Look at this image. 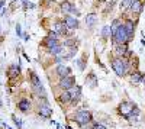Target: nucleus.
I'll return each instance as SVG.
<instances>
[{"instance_id": "1", "label": "nucleus", "mask_w": 145, "mask_h": 129, "mask_svg": "<svg viewBox=\"0 0 145 129\" xmlns=\"http://www.w3.org/2000/svg\"><path fill=\"white\" fill-rule=\"evenodd\" d=\"M112 39H113V42H116V44H126V41L129 39V36H128V33H126L123 25H119V26H118V29H116L115 35L112 36Z\"/></svg>"}, {"instance_id": "2", "label": "nucleus", "mask_w": 145, "mask_h": 129, "mask_svg": "<svg viewBox=\"0 0 145 129\" xmlns=\"http://www.w3.org/2000/svg\"><path fill=\"white\" fill-rule=\"evenodd\" d=\"M112 68L115 70V73H116L119 77H122V76H125V73H126L128 64H126L123 60H120V58H118V60H115V61L112 63Z\"/></svg>"}, {"instance_id": "3", "label": "nucleus", "mask_w": 145, "mask_h": 129, "mask_svg": "<svg viewBox=\"0 0 145 129\" xmlns=\"http://www.w3.org/2000/svg\"><path fill=\"white\" fill-rule=\"evenodd\" d=\"M74 119H76V122H78L81 126H84L86 123L90 122L91 115H90V112H87V110H80V112L74 116Z\"/></svg>"}, {"instance_id": "4", "label": "nucleus", "mask_w": 145, "mask_h": 129, "mask_svg": "<svg viewBox=\"0 0 145 129\" xmlns=\"http://www.w3.org/2000/svg\"><path fill=\"white\" fill-rule=\"evenodd\" d=\"M134 108H135V104L132 103V102H123V103L119 106V110H120V113H122L123 118H125V116H126L132 109H134Z\"/></svg>"}, {"instance_id": "5", "label": "nucleus", "mask_w": 145, "mask_h": 129, "mask_svg": "<svg viewBox=\"0 0 145 129\" xmlns=\"http://www.w3.org/2000/svg\"><path fill=\"white\" fill-rule=\"evenodd\" d=\"M61 86L63 89H65V90H71V87L74 86V77H71V76H67V77H63V80H61Z\"/></svg>"}, {"instance_id": "6", "label": "nucleus", "mask_w": 145, "mask_h": 129, "mask_svg": "<svg viewBox=\"0 0 145 129\" xmlns=\"http://www.w3.org/2000/svg\"><path fill=\"white\" fill-rule=\"evenodd\" d=\"M64 23H65V26H67V28H70V29H76V28L78 26V20H77L76 18H72V16L65 18Z\"/></svg>"}, {"instance_id": "7", "label": "nucleus", "mask_w": 145, "mask_h": 129, "mask_svg": "<svg viewBox=\"0 0 145 129\" xmlns=\"http://www.w3.org/2000/svg\"><path fill=\"white\" fill-rule=\"evenodd\" d=\"M70 73H71V70H70L67 65H64V64L57 65V74H58V76H61V77H67V76H70Z\"/></svg>"}, {"instance_id": "8", "label": "nucleus", "mask_w": 145, "mask_h": 129, "mask_svg": "<svg viewBox=\"0 0 145 129\" xmlns=\"http://www.w3.org/2000/svg\"><path fill=\"white\" fill-rule=\"evenodd\" d=\"M39 115L42 116V118H50V116L52 115V109L48 106V104H42V106L39 108Z\"/></svg>"}, {"instance_id": "9", "label": "nucleus", "mask_w": 145, "mask_h": 129, "mask_svg": "<svg viewBox=\"0 0 145 129\" xmlns=\"http://www.w3.org/2000/svg\"><path fill=\"white\" fill-rule=\"evenodd\" d=\"M67 29H68V28L65 26V23H64V22H59V20L55 22V25H54V31H55V33H58V35H59V33H65Z\"/></svg>"}, {"instance_id": "10", "label": "nucleus", "mask_w": 145, "mask_h": 129, "mask_svg": "<svg viewBox=\"0 0 145 129\" xmlns=\"http://www.w3.org/2000/svg\"><path fill=\"white\" fill-rule=\"evenodd\" d=\"M61 10L64 12V13H77L76 7L72 6L70 2H64V3L61 5Z\"/></svg>"}, {"instance_id": "11", "label": "nucleus", "mask_w": 145, "mask_h": 129, "mask_svg": "<svg viewBox=\"0 0 145 129\" xmlns=\"http://www.w3.org/2000/svg\"><path fill=\"white\" fill-rule=\"evenodd\" d=\"M18 108H19V110H20V112L26 113V112L29 110V108H31V103H29V100L23 99V100H20V102L18 103Z\"/></svg>"}, {"instance_id": "12", "label": "nucleus", "mask_w": 145, "mask_h": 129, "mask_svg": "<svg viewBox=\"0 0 145 129\" xmlns=\"http://www.w3.org/2000/svg\"><path fill=\"white\" fill-rule=\"evenodd\" d=\"M131 10L135 12V13H139V12H142V3L139 2V0H132V3H131Z\"/></svg>"}, {"instance_id": "13", "label": "nucleus", "mask_w": 145, "mask_h": 129, "mask_svg": "<svg viewBox=\"0 0 145 129\" xmlns=\"http://www.w3.org/2000/svg\"><path fill=\"white\" fill-rule=\"evenodd\" d=\"M31 84H32V89H33V90L38 89L39 86H42L41 81H39V78H38V76H36L35 73H31Z\"/></svg>"}, {"instance_id": "14", "label": "nucleus", "mask_w": 145, "mask_h": 129, "mask_svg": "<svg viewBox=\"0 0 145 129\" xmlns=\"http://www.w3.org/2000/svg\"><path fill=\"white\" fill-rule=\"evenodd\" d=\"M19 71H20L19 65H12V67L7 70V74H9V77H10V78H15V77H18Z\"/></svg>"}, {"instance_id": "15", "label": "nucleus", "mask_w": 145, "mask_h": 129, "mask_svg": "<svg viewBox=\"0 0 145 129\" xmlns=\"http://www.w3.org/2000/svg\"><path fill=\"white\" fill-rule=\"evenodd\" d=\"M123 26H125V31H126V33H128V36L131 38L132 35H134V22H132V20H128Z\"/></svg>"}, {"instance_id": "16", "label": "nucleus", "mask_w": 145, "mask_h": 129, "mask_svg": "<svg viewBox=\"0 0 145 129\" xmlns=\"http://www.w3.org/2000/svg\"><path fill=\"white\" fill-rule=\"evenodd\" d=\"M71 89H72V91H70V93H71V97H72V100L77 102V100L80 99V96H81V87L77 86L76 89H74V87H71Z\"/></svg>"}, {"instance_id": "17", "label": "nucleus", "mask_w": 145, "mask_h": 129, "mask_svg": "<svg viewBox=\"0 0 145 129\" xmlns=\"http://www.w3.org/2000/svg\"><path fill=\"white\" fill-rule=\"evenodd\" d=\"M59 100L64 102V103H67V102L72 100V97H71V93H70L68 90H65V91L63 93V94H61V97H59Z\"/></svg>"}, {"instance_id": "18", "label": "nucleus", "mask_w": 145, "mask_h": 129, "mask_svg": "<svg viewBox=\"0 0 145 129\" xmlns=\"http://www.w3.org/2000/svg\"><path fill=\"white\" fill-rule=\"evenodd\" d=\"M126 45L125 44H119V46H116V54L118 55H125L126 54Z\"/></svg>"}, {"instance_id": "19", "label": "nucleus", "mask_w": 145, "mask_h": 129, "mask_svg": "<svg viewBox=\"0 0 145 129\" xmlns=\"http://www.w3.org/2000/svg\"><path fill=\"white\" fill-rule=\"evenodd\" d=\"M94 23H96V15L91 13V15H89V16L86 18V25H87V26H93Z\"/></svg>"}, {"instance_id": "20", "label": "nucleus", "mask_w": 145, "mask_h": 129, "mask_svg": "<svg viewBox=\"0 0 145 129\" xmlns=\"http://www.w3.org/2000/svg\"><path fill=\"white\" fill-rule=\"evenodd\" d=\"M45 45L48 46V48H52V46L58 45V42H57V39H54V38H46V39H45Z\"/></svg>"}, {"instance_id": "21", "label": "nucleus", "mask_w": 145, "mask_h": 129, "mask_svg": "<svg viewBox=\"0 0 145 129\" xmlns=\"http://www.w3.org/2000/svg\"><path fill=\"white\" fill-rule=\"evenodd\" d=\"M61 50H63L61 45H55V46H52V48H50V52H51L52 55H58L59 52H61Z\"/></svg>"}, {"instance_id": "22", "label": "nucleus", "mask_w": 145, "mask_h": 129, "mask_svg": "<svg viewBox=\"0 0 145 129\" xmlns=\"http://www.w3.org/2000/svg\"><path fill=\"white\" fill-rule=\"evenodd\" d=\"M141 74L139 73H135V74H132V77H131V83H134V84H137V83H139L141 81Z\"/></svg>"}, {"instance_id": "23", "label": "nucleus", "mask_w": 145, "mask_h": 129, "mask_svg": "<svg viewBox=\"0 0 145 129\" xmlns=\"http://www.w3.org/2000/svg\"><path fill=\"white\" fill-rule=\"evenodd\" d=\"M12 119L15 121V123H16V128H18V129H22V121H20V119H18L16 116H12Z\"/></svg>"}, {"instance_id": "24", "label": "nucleus", "mask_w": 145, "mask_h": 129, "mask_svg": "<svg viewBox=\"0 0 145 129\" xmlns=\"http://www.w3.org/2000/svg\"><path fill=\"white\" fill-rule=\"evenodd\" d=\"M109 32H110V28H109V26H105L103 31H102V35H103V36H107Z\"/></svg>"}, {"instance_id": "25", "label": "nucleus", "mask_w": 145, "mask_h": 129, "mask_svg": "<svg viewBox=\"0 0 145 129\" xmlns=\"http://www.w3.org/2000/svg\"><path fill=\"white\" fill-rule=\"evenodd\" d=\"M131 3H132V0H123V2H122V7H128V6H131Z\"/></svg>"}, {"instance_id": "26", "label": "nucleus", "mask_w": 145, "mask_h": 129, "mask_svg": "<svg viewBox=\"0 0 145 129\" xmlns=\"http://www.w3.org/2000/svg\"><path fill=\"white\" fill-rule=\"evenodd\" d=\"M5 3H6V2H3V0L0 2V16H2V13H3V7H5Z\"/></svg>"}, {"instance_id": "27", "label": "nucleus", "mask_w": 145, "mask_h": 129, "mask_svg": "<svg viewBox=\"0 0 145 129\" xmlns=\"http://www.w3.org/2000/svg\"><path fill=\"white\" fill-rule=\"evenodd\" d=\"M77 64H78V68H80V70H84V64H83V61H81V60H78V61H77Z\"/></svg>"}, {"instance_id": "28", "label": "nucleus", "mask_w": 145, "mask_h": 129, "mask_svg": "<svg viewBox=\"0 0 145 129\" xmlns=\"http://www.w3.org/2000/svg\"><path fill=\"white\" fill-rule=\"evenodd\" d=\"M16 33H18V36H20V35H22V32H20V25L16 26Z\"/></svg>"}, {"instance_id": "29", "label": "nucleus", "mask_w": 145, "mask_h": 129, "mask_svg": "<svg viewBox=\"0 0 145 129\" xmlns=\"http://www.w3.org/2000/svg\"><path fill=\"white\" fill-rule=\"evenodd\" d=\"M141 81H142V83L145 84V76H142V77H141Z\"/></svg>"}]
</instances>
